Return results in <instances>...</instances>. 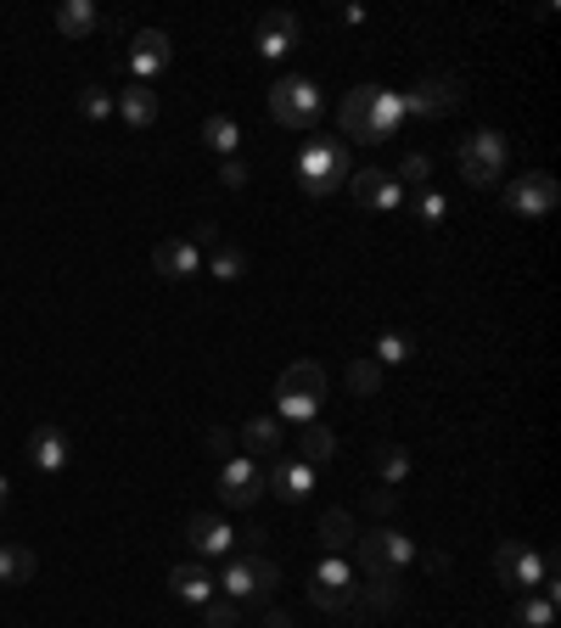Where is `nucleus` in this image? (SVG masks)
<instances>
[{
	"instance_id": "1",
	"label": "nucleus",
	"mask_w": 561,
	"mask_h": 628,
	"mask_svg": "<svg viewBox=\"0 0 561 628\" xmlns=\"http://www.w3.org/2000/svg\"><path fill=\"white\" fill-rule=\"evenodd\" d=\"M399 124H405L399 90H382V85H359V90H348V102H343V136H354L359 146L387 141Z\"/></svg>"
},
{
	"instance_id": "2",
	"label": "nucleus",
	"mask_w": 561,
	"mask_h": 628,
	"mask_svg": "<svg viewBox=\"0 0 561 628\" xmlns=\"http://www.w3.org/2000/svg\"><path fill=\"white\" fill-rule=\"evenodd\" d=\"M320 399H326V371L315 366V359H298V366L281 371V382H276V410H281L286 421L309 426L315 410H320Z\"/></svg>"
},
{
	"instance_id": "3",
	"label": "nucleus",
	"mask_w": 561,
	"mask_h": 628,
	"mask_svg": "<svg viewBox=\"0 0 561 628\" xmlns=\"http://www.w3.org/2000/svg\"><path fill=\"white\" fill-rule=\"evenodd\" d=\"M298 185L309 196H332L337 185H348V146L332 141V136L304 141V152H298Z\"/></svg>"
},
{
	"instance_id": "4",
	"label": "nucleus",
	"mask_w": 561,
	"mask_h": 628,
	"mask_svg": "<svg viewBox=\"0 0 561 628\" xmlns=\"http://www.w3.org/2000/svg\"><path fill=\"white\" fill-rule=\"evenodd\" d=\"M416 561V544L399 534V527H371V534L354 539V567L366 578H399V567H410Z\"/></svg>"
},
{
	"instance_id": "5",
	"label": "nucleus",
	"mask_w": 561,
	"mask_h": 628,
	"mask_svg": "<svg viewBox=\"0 0 561 628\" xmlns=\"http://www.w3.org/2000/svg\"><path fill=\"white\" fill-rule=\"evenodd\" d=\"M455 163H460V180L494 185V180L506 175V136H500V129H472V136L460 141Z\"/></svg>"
},
{
	"instance_id": "6",
	"label": "nucleus",
	"mask_w": 561,
	"mask_h": 628,
	"mask_svg": "<svg viewBox=\"0 0 561 628\" xmlns=\"http://www.w3.org/2000/svg\"><path fill=\"white\" fill-rule=\"evenodd\" d=\"M354 594H359V578L348 567V555H326L315 567V578H309V601L320 612H359Z\"/></svg>"
},
{
	"instance_id": "7",
	"label": "nucleus",
	"mask_w": 561,
	"mask_h": 628,
	"mask_svg": "<svg viewBox=\"0 0 561 628\" xmlns=\"http://www.w3.org/2000/svg\"><path fill=\"white\" fill-rule=\"evenodd\" d=\"M270 118L281 129H315V118H320V85L315 79H281L270 90Z\"/></svg>"
},
{
	"instance_id": "8",
	"label": "nucleus",
	"mask_w": 561,
	"mask_h": 628,
	"mask_svg": "<svg viewBox=\"0 0 561 628\" xmlns=\"http://www.w3.org/2000/svg\"><path fill=\"white\" fill-rule=\"evenodd\" d=\"M258 494H264V472H258V460H253V454H230V460H219V505L247 511V505H258Z\"/></svg>"
},
{
	"instance_id": "9",
	"label": "nucleus",
	"mask_w": 561,
	"mask_h": 628,
	"mask_svg": "<svg viewBox=\"0 0 561 628\" xmlns=\"http://www.w3.org/2000/svg\"><path fill=\"white\" fill-rule=\"evenodd\" d=\"M494 573H500V584L534 594L545 584V555L527 550V544H500V555H494Z\"/></svg>"
},
{
	"instance_id": "10",
	"label": "nucleus",
	"mask_w": 561,
	"mask_h": 628,
	"mask_svg": "<svg viewBox=\"0 0 561 628\" xmlns=\"http://www.w3.org/2000/svg\"><path fill=\"white\" fill-rule=\"evenodd\" d=\"M264 488H270L276 500H286V505H304L315 494V466H304L298 454H276V466L264 472Z\"/></svg>"
},
{
	"instance_id": "11",
	"label": "nucleus",
	"mask_w": 561,
	"mask_h": 628,
	"mask_svg": "<svg viewBox=\"0 0 561 628\" xmlns=\"http://www.w3.org/2000/svg\"><path fill=\"white\" fill-rule=\"evenodd\" d=\"M405 118H444L460 107V85L455 79H421L416 90H399Z\"/></svg>"
},
{
	"instance_id": "12",
	"label": "nucleus",
	"mask_w": 561,
	"mask_h": 628,
	"mask_svg": "<svg viewBox=\"0 0 561 628\" xmlns=\"http://www.w3.org/2000/svg\"><path fill=\"white\" fill-rule=\"evenodd\" d=\"M556 180L545 175V169H534V175H522V180H511L506 185V208L511 214H522V219H539V214H550L556 208Z\"/></svg>"
},
{
	"instance_id": "13",
	"label": "nucleus",
	"mask_w": 561,
	"mask_h": 628,
	"mask_svg": "<svg viewBox=\"0 0 561 628\" xmlns=\"http://www.w3.org/2000/svg\"><path fill=\"white\" fill-rule=\"evenodd\" d=\"M348 191H354V203L371 208V214H387V208L405 203V185L393 180L387 169H359V175H348Z\"/></svg>"
},
{
	"instance_id": "14",
	"label": "nucleus",
	"mask_w": 561,
	"mask_h": 628,
	"mask_svg": "<svg viewBox=\"0 0 561 628\" xmlns=\"http://www.w3.org/2000/svg\"><path fill=\"white\" fill-rule=\"evenodd\" d=\"M169 56H175L169 35H163V28H141V35L129 40V74H136V85L157 79L163 68H169Z\"/></svg>"
},
{
	"instance_id": "15",
	"label": "nucleus",
	"mask_w": 561,
	"mask_h": 628,
	"mask_svg": "<svg viewBox=\"0 0 561 628\" xmlns=\"http://www.w3.org/2000/svg\"><path fill=\"white\" fill-rule=\"evenodd\" d=\"M186 544H191L196 555H230V550H237V534L225 527V516L196 511V516L186 522Z\"/></svg>"
},
{
	"instance_id": "16",
	"label": "nucleus",
	"mask_w": 561,
	"mask_h": 628,
	"mask_svg": "<svg viewBox=\"0 0 561 628\" xmlns=\"http://www.w3.org/2000/svg\"><path fill=\"white\" fill-rule=\"evenodd\" d=\"M152 270L175 275V281H191V275H203V253H196L186 236H169V242L152 247Z\"/></svg>"
},
{
	"instance_id": "17",
	"label": "nucleus",
	"mask_w": 561,
	"mask_h": 628,
	"mask_svg": "<svg viewBox=\"0 0 561 628\" xmlns=\"http://www.w3.org/2000/svg\"><path fill=\"white\" fill-rule=\"evenodd\" d=\"M68 433H62V426H35V433H28V460H35V472H62L68 466Z\"/></svg>"
},
{
	"instance_id": "18",
	"label": "nucleus",
	"mask_w": 561,
	"mask_h": 628,
	"mask_svg": "<svg viewBox=\"0 0 561 628\" xmlns=\"http://www.w3.org/2000/svg\"><path fill=\"white\" fill-rule=\"evenodd\" d=\"M253 40H258V56H286L292 46H298V17L292 12H264Z\"/></svg>"
},
{
	"instance_id": "19",
	"label": "nucleus",
	"mask_w": 561,
	"mask_h": 628,
	"mask_svg": "<svg viewBox=\"0 0 561 628\" xmlns=\"http://www.w3.org/2000/svg\"><path fill=\"white\" fill-rule=\"evenodd\" d=\"M169 589H175V601L203 606V601H214V573L196 567V561H186V567H169Z\"/></svg>"
},
{
	"instance_id": "20",
	"label": "nucleus",
	"mask_w": 561,
	"mask_h": 628,
	"mask_svg": "<svg viewBox=\"0 0 561 628\" xmlns=\"http://www.w3.org/2000/svg\"><path fill=\"white\" fill-rule=\"evenodd\" d=\"M113 113H124V124L146 129V124L157 118V90H152V85H124V90L113 95Z\"/></svg>"
},
{
	"instance_id": "21",
	"label": "nucleus",
	"mask_w": 561,
	"mask_h": 628,
	"mask_svg": "<svg viewBox=\"0 0 561 628\" xmlns=\"http://www.w3.org/2000/svg\"><path fill=\"white\" fill-rule=\"evenodd\" d=\"M315 534H320L326 555H348V550H354V539H359V522H354L348 511H326Z\"/></svg>"
},
{
	"instance_id": "22",
	"label": "nucleus",
	"mask_w": 561,
	"mask_h": 628,
	"mask_svg": "<svg viewBox=\"0 0 561 628\" xmlns=\"http://www.w3.org/2000/svg\"><path fill=\"white\" fill-rule=\"evenodd\" d=\"M95 23H102V12L90 7V0H62L56 7V28L68 40H85V35H95Z\"/></svg>"
},
{
	"instance_id": "23",
	"label": "nucleus",
	"mask_w": 561,
	"mask_h": 628,
	"mask_svg": "<svg viewBox=\"0 0 561 628\" xmlns=\"http://www.w3.org/2000/svg\"><path fill=\"white\" fill-rule=\"evenodd\" d=\"M354 601H359V612H393L405 594H399V578L387 573V578H366V584H359Z\"/></svg>"
},
{
	"instance_id": "24",
	"label": "nucleus",
	"mask_w": 561,
	"mask_h": 628,
	"mask_svg": "<svg viewBox=\"0 0 561 628\" xmlns=\"http://www.w3.org/2000/svg\"><path fill=\"white\" fill-rule=\"evenodd\" d=\"M332 449H337V438H332V426H320V421H309L304 433H298V460H304V466H326V460H332Z\"/></svg>"
},
{
	"instance_id": "25",
	"label": "nucleus",
	"mask_w": 561,
	"mask_h": 628,
	"mask_svg": "<svg viewBox=\"0 0 561 628\" xmlns=\"http://www.w3.org/2000/svg\"><path fill=\"white\" fill-rule=\"evenodd\" d=\"M371 466H377V477H382L387 488H399V483L410 477V449H405V444H377Z\"/></svg>"
},
{
	"instance_id": "26",
	"label": "nucleus",
	"mask_w": 561,
	"mask_h": 628,
	"mask_svg": "<svg viewBox=\"0 0 561 628\" xmlns=\"http://www.w3.org/2000/svg\"><path fill=\"white\" fill-rule=\"evenodd\" d=\"M219 589H225V601H258V589H253V561H247V555H230Z\"/></svg>"
},
{
	"instance_id": "27",
	"label": "nucleus",
	"mask_w": 561,
	"mask_h": 628,
	"mask_svg": "<svg viewBox=\"0 0 561 628\" xmlns=\"http://www.w3.org/2000/svg\"><path fill=\"white\" fill-rule=\"evenodd\" d=\"M242 449H253V454L281 449V415H253V421L242 426Z\"/></svg>"
},
{
	"instance_id": "28",
	"label": "nucleus",
	"mask_w": 561,
	"mask_h": 628,
	"mask_svg": "<svg viewBox=\"0 0 561 628\" xmlns=\"http://www.w3.org/2000/svg\"><path fill=\"white\" fill-rule=\"evenodd\" d=\"M203 270H214L219 281H242V275H247V253H242V247H230V242H219V247H208Z\"/></svg>"
},
{
	"instance_id": "29",
	"label": "nucleus",
	"mask_w": 561,
	"mask_h": 628,
	"mask_svg": "<svg viewBox=\"0 0 561 628\" xmlns=\"http://www.w3.org/2000/svg\"><path fill=\"white\" fill-rule=\"evenodd\" d=\"M35 578V550L28 544H0V584H28Z\"/></svg>"
},
{
	"instance_id": "30",
	"label": "nucleus",
	"mask_w": 561,
	"mask_h": 628,
	"mask_svg": "<svg viewBox=\"0 0 561 628\" xmlns=\"http://www.w3.org/2000/svg\"><path fill=\"white\" fill-rule=\"evenodd\" d=\"M203 141H208V152L230 157V152H237V141H242V129H237V118H225V113H214V118L203 124Z\"/></svg>"
},
{
	"instance_id": "31",
	"label": "nucleus",
	"mask_w": 561,
	"mask_h": 628,
	"mask_svg": "<svg viewBox=\"0 0 561 628\" xmlns=\"http://www.w3.org/2000/svg\"><path fill=\"white\" fill-rule=\"evenodd\" d=\"M511 617H517V628H550L556 623V601H545V594H522Z\"/></svg>"
},
{
	"instance_id": "32",
	"label": "nucleus",
	"mask_w": 561,
	"mask_h": 628,
	"mask_svg": "<svg viewBox=\"0 0 561 628\" xmlns=\"http://www.w3.org/2000/svg\"><path fill=\"white\" fill-rule=\"evenodd\" d=\"M348 387L359 393V399H371V393L382 387V366L377 359H348Z\"/></svg>"
},
{
	"instance_id": "33",
	"label": "nucleus",
	"mask_w": 561,
	"mask_h": 628,
	"mask_svg": "<svg viewBox=\"0 0 561 628\" xmlns=\"http://www.w3.org/2000/svg\"><path fill=\"white\" fill-rule=\"evenodd\" d=\"M79 113H85L90 124L113 118V90H107V85H85V90H79Z\"/></svg>"
},
{
	"instance_id": "34",
	"label": "nucleus",
	"mask_w": 561,
	"mask_h": 628,
	"mask_svg": "<svg viewBox=\"0 0 561 628\" xmlns=\"http://www.w3.org/2000/svg\"><path fill=\"white\" fill-rule=\"evenodd\" d=\"M253 561V589H258V601H264V594H276L281 589V567H276V561L270 555H247Z\"/></svg>"
},
{
	"instance_id": "35",
	"label": "nucleus",
	"mask_w": 561,
	"mask_h": 628,
	"mask_svg": "<svg viewBox=\"0 0 561 628\" xmlns=\"http://www.w3.org/2000/svg\"><path fill=\"white\" fill-rule=\"evenodd\" d=\"M237 601H225V594H214V601H203V628H237Z\"/></svg>"
},
{
	"instance_id": "36",
	"label": "nucleus",
	"mask_w": 561,
	"mask_h": 628,
	"mask_svg": "<svg viewBox=\"0 0 561 628\" xmlns=\"http://www.w3.org/2000/svg\"><path fill=\"white\" fill-rule=\"evenodd\" d=\"M444 214H449L444 191H416V219H421V225H438Z\"/></svg>"
},
{
	"instance_id": "37",
	"label": "nucleus",
	"mask_w": 561,
	"mask_h": 628,
	"mask_svg": "<svg viewBox=\"0 0 561 628\" xmlns=\"http://www.w3.org/2000/svg\"><path fill=\"white\" fill-rule=\"evenodd\" d=\"M405 359H410V343H405V337H393V332L377 337V366H405Z\"/></svg>"
},
{
	"instance_id": "38",
	"label": "nucleus",
	"mask_w": 561,
	"mask_h": 628,
	"mask_svg": "<svg viewBox=\"0 0 561 628\" xmlns=\"http://www.w3.org/2000/svg\"><path fill=\"white\" fill-rule=\"evenodd\" d=\"M426 175H433V163H426L421 152H410V157L399 163V175H393V180H410V185H421V191H426Z\"/></svg>"
},
{
	"instance_id": "39",
	"label": "nucleus",
	"mask_w": 561,
	"mask_h": 628,
	"mask_svg": "<svg viewBox=\"0 0 561 628\" xmlns=\"http://www.w3.org/2000/svg\"><path fill=\"white\" fill-rule=\"evenodd\" d=\"M208 454H214V460H230V454H237V438H230L225 426H208Z\"/></svg>"
},
{
	"instance_id": "40",
	"label": "nucleus",
	"mask_w": 561,
	"mask_h": 628,
	"mask_svg": "<svg viewBox=\"0 0 561 628\" xmlns=\"http://www.w3.org/2000/svg\"><path fill=\"white\" fill-rule=\"evenodd\" d=\"M264 539H270V534H264L258 522H242V527H237V544H242V555H258V544H264Z\"/></svg>"
},
{
	"instance_id": "41",
	"label": "nucleus",
	"mask_w": 561,
	"mask_h": 628,
	"mask_svg": "<svg viewBox=\"0 0 561 628\" xmlns=\"http://www.w3.org/2000/svg\"><path fill=\"white\" fill-rule=\"evenodd\" d=\"M219 180H225L230 191H242V185H247V163H242V157H225V169H219Z\"/></svg>"
},
{
	"instance_id": "42",
	"label": "nucleus",
	"mask_w": 561,
	"mask_h": 628,
	"mask_svg": "<svg viewBox=\"0 0 561 628\" xmlns=\"http://www.w3.org/2000/svg\"><path fill=\"white\" fill-rule=\"evenodd\" d=\"M371 511H377V516H393V511H399V494H393V488H377V494H371Z\"/></svg>"
},
{
	"instance_id": "43",
	"label": "nucleus",
	"mask_w": 561,
	"mask_h": 628,
	"mask_svg": "<svg viewBox=\"0 0 561 628\" xmlns=\"http://www.w3.org/2000/svg\"><path fill=\"white\" fill-rule=\"evenodd\" d=\"M258 628H292V617H286V612H264Z\"/></svg>"
},
{
	"instance_id": "44",
	"label": "nucleus",
	"mask_w": 561,
	"mask_h": 628,
	"mask_svg": "<svg viewBox=\"0 0 561 628\" xmlns=\"http://www.w3.org/2000/svg\"><path fill=\"white\" fill-rule=\"evenodd\" d=\"M7 500H12V488H7V472H0V511H7Z\"/></svg>"
}]
</instances>
